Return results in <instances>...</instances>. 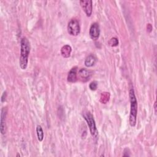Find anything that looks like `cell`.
Here are the masks:
<instances>
[{
	"label": "cell",
	"mask_w": 157,
	"mask_h": 157,
	"mask_svg": "<svg viewBox=\"0 0 157 157\" xmlns=\"http://www.w3.org/2000/svg\"><path fill=\"white\" fill-rule=\"evenodd\" d=\"M108 43L111 47H116L118 45V40L117 37H112L109 40Z\"/></svg>",
	"instance_id": "cell-14"
},
{
	"label": "cell",
	"mask_w": 157,
	"mask_h": 157,
	"mask_svg": "<svg viewBox=\"0 0 157 157\" xmlns=\"http://www.w3.org/2000/svg\"><path fill=\"white\" fill-rule=\"evenodd\" d=\"M77 67H74L69 71L67 74V80L69 82L74 83L77 82Z\"/></svg>",
	"instance_id": "cell-9"
},
{
	"label": "cell",
	"mask_w": 157,
	"mask_h": 157,
	"mask_svg": "<svg viewBox=\"0 0 157 157\" xmlns=\"http://www.w3.org/2000/svg\"><path fill=\"white\" fill-rule=\"evenodd\" d=\"M6 96H7L6 92V91H4V92L3 93V94H2V96H1V102H4V101H5L6 98Z\"/></svg>",
	"instance_id": "cell-16"
},
{
	"label": "cell",
	"mask_w": 157,
	"mask_h": 157,
	"mask_svg": "<svg viewBox=\"0 0 157 157\" xmlns=\"http://www.w3.org/2000/svg\"><path fill=\"white\" fill-rule=\"evenodd\" d=\"M68 33L74 36H77L80 32V26L79 22L76 19H72L67 24Z\"/></svg>",
	"instance_id": "cell-4"
},
{
	"label": "cell",
	"mask_w": 157,
	"mask_h": 157,
	"mask_svg": "<svg viewBox=\"0 0 157 157\" xmlns=\"http://www.w3.org/2000/svg\"><path fill=\"white\" fill-rule=\"evenodd\" d=\"M36 132H37V136L38 140L41 142L44 139V132L42 130V128L40 125H37L36 127Z\"/></svg>",
	"instance_id": "cell-12"
},
{
	"label": "cell",
	"mask_w": 157,
	"mask_h": 157,
	"mask_svg": "<svg viewBox=\"0 0 157 157\" xmlns=\"http://www.w3.org/2000/svg\"><path fill=\"white\" fill-rule=\"evenodd\" d=\"M83 117L88 124L91 134L94 138H97L98 136V132L93 115L90 112H84L83 113Z\"/></svg>",
	"instance_id": "cell-3"
},
{
	"label": "cell",
	"mask_w": 157,
	"mask_h": 157,
	"mask_svg": "<svg viewBox=\"0 0 157 157\" xmlns=\"http://www.w3.org/2000/svg\"><path fill=\"white\" fill-rule=\"evenodd\" d=\"M154 107H155V112H156V102H155V104H154Z\"/></svg>",
	"instance_id": "cell-18"
},
{
	"label": "cell",
	"mask_w": 157,
	"mask_h": 157,
	"mask_svg": "<svg viewBox=\"0 0 157 157\" xmlns=\"http://www.w3.org/2000/svg\"><path fill=\"white\" fill-rule=\"evenodd\" d=\"M109 98H110V94L109 93H107V92H104L102 93L101 94V99L100 101L101 102H102L103 104H105L106 102H107L109 100Z\"/></svg>",
	"instance_id": "cell-13"
},
{
	"label": "cell",
	"mask_w": 157,
	"mask_h": 157,
	"mask_svg": "<svg viewBox=\"0 0 157 157\" xmlns=\"http://www.w3.org/2000/svg\"><path fill=\"white\" fill-rule=\"evenodd\" d=\"M72 52V48L69 45H65L63 46L61 48V54L64 58H69L71 56Z\"/></svg>",
	"instance_id": "cell-10"
},
{
	"label": "cell",
	"mask_w": 157,
	"mask_h": 157,
	"mask_svg": "<svg viewBox=\"0 0 157 157\" xmlns=\"http://www.w3.org/2000/svg\"><path fill=\"white\" fill-rule=\"evenodd\" d=\"M80 4L86 13L87 17H90L92 13L93 5L91 0H82L80 1Z\"/></svg>",
	"instance_id": "cell-5"
},
{
	"label": "cell",
	"mask_w": 157,
	"mask_h": 157,
	"mask_svg": "<svg viewBox=\"0 0 157 157\" xmlns=\"http://www.w3.org/2000/svg\"><path fill=\"white\" fill-rule=\"evenodd\" d=\"M96 62V58L93 55H88L85 60V66L90 67L93 66Z\"/></svg>",
	"instance_id": "cell-11"
},
{
	"label": "cell",
	"mask_w": 157,
	"mask_h": 157,
	"mask_svg": "<svg viewBox=\"0 0 157 157\" xmlns=\"http://www.w3.org/2000/svg\"><path fill=\"white\" fill-rule=\"evenodd\" d=\"M92 75V72L85 68H82L78 71V77L82 82H87L90 80Z\"/></svg>",
	"instance_id": "cell-8"
},
{
	"label": "cell",
	"mask_w": 157,
	"mask_h": 157,
	"mask_svg": "<svg viewBox=\"0 0 157 157\" xmlns=\"http://www.w3.org/2000/svg\"><path fill=\"white\" fill-rule=\"evenodd\" d=\"M7 113V110L5 107L1 109V121H0V131L2 134H4L6 132V116Z\"/></svg>",
	"instance_id": "cell-7"
},
{
	"label": "cell",
	"mask_w": 157,
	"mask_h": 157,
	"mask_svg": "<svg viewBox=\"0 0 157 157\" xmlns=\"http://www.w3.org/2000/svg\"><path fill=\"white\" fill-rule=\"evenodd\" d=\"M129 96L130 100V114H129V124L131 126H135L136 124L137 114V101L135 96L133 88H131L129 91Z\"/></svg>",
	"instance_id": "cell-2"
},
{
	"label": "cell",
	"mask_w": 157,
	"mask_h": 157,
	"mask_svg": "<svg viewBox=\"0 0 157 157\" xmlns=\"http://www.w3.org/2000/svg\"><path fill=\"white\" fill-rule=\"evenodd\" d=\"M89 34L90 37L93 40H96L99 38V35H100V28L99 25L98 23L95 22L93 23L90 28V31H89Z\"/></svg>",
	"instance_id": "cell-6"
},
{
	"label": "cell",
	"mask_w": 157,
	"mask_h": 157,
	"mask_svg": "<svg viewBox=\"0 0 157 157\" xmlns=\"http://www.w3.org/2000/svg\"><path fill=\"white\" fill-rule=\"evenodd\" d=\"M152 26L151 24L148 23L147 25V30L148 33H150L151 31H152Z\"/></svg>",
	"instance_id": "cell-17"
},
{
	"label": "cell",
	"mask_w": 157,
	"mask_h": 157,
	"mask_svg": "<svg viewBox=\"0 0 157 157\" xmlns=\"http://www.w3.org/2000/svg\"><path fill=\"white\" fill-rule=\"evenodd\" d=\"M20 66L21 69H26L28 66V56L30 53V43L28 39L25 37L21 38L20 41Z\"/></svg>",
	"instance_id": "cell-1"
},
{
	"label": "cell",
	"mask_w": 157,
	"mask_h": 157,
	"mask_svg": "<svg viewBox=\"0 0 157 157\" xmlns=\"http://www.w3.org/2000/svg\"><path fill=\"white\" fill-rule=\"evenodd\" d=\"M97 87H98V82L96 81H93L89 85V88L92 91L96 90L97 89Z\"/></svg>",
	"instance_id": "cell-15"
}]
</instances>
